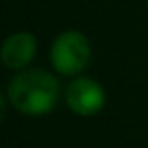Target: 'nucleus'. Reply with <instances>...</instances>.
I'll return each instance as SVG.
<instances>
[{
    "instance_id": "f257e3e1",
    "label": "nucleus",
    "mask_w": 148,
    "mask_h": 148,
    "mask_svg": "<svg viewBox=\"0 0 148 148\" xmlns=\"http://www.w3.org/2000/svg\"><path fill=\"white\" fill-rule=\"evenodd\" d=\"M6 97L16 112L39 118L55 110L61 97V87L53 73L27 67L23 71H16V75L8 81Z\"/></svg>"
},
{
    "instance_id": "f03ea898",
    "label": "nucleus",
    "mask_w": 148,
    "mask_h": 148,
    "mask_svg": "<svg viewBox=\"0 0 148 148\" xmlns=\"http://www.w3.org/2000/svg\"><path fill=\"white\" fill-rule=\"evenodd\" d=\"M91 61V45L79 31H65L57 35L51 45V65L65 77H77Z\"/></svg>"
},
{
    "instance_id": "7ed1b4c3",
    "label": "nucleus",
    "mask_w": 148,
    "mask_h": 148,
    "mask_svg": "<svg viewBox=\"0 0 148 148\" xmlns=\"http://www.w3.org/2000/svg\"><path fill=\"white\" fill-rule=\"evenodd\" d=\"M65 103L75 116L91 118L101 112L106 103V91L95 79L81 75L65 87Z\"/></svg>"
},
{
    "instance_id": "20e7f679",
    "label": "nucleus",
    "mask_w": 148,
    "mask_h": 148,
    "mask_svg": "<svg viewBox=\"0 0 148 148\" xmlns=\"http://www.w3.org/2000/svg\"><path fill=\"white\" fill-rule=\"evenodd\" d=\"M37 55V39L29 31L14 33L6 37L2 43V51H0V59L2 65L10 71H23L27 69Z\"/></svg>"
},
{
    "instance_id": "39448f33",
    "label": "nucleus",
    "mask_w": 148,
    "mask_h": 148,
    "mask_svg": "<svg viewBox=\"0 0 148 148\" xmlns=\"http://www.w3.org/2000/svg\"><path fill=\"white\" fill-rule=\"evenodd\" d=\"M146 4H148V0H146Z\"/></svg>"
}]
</instances>
